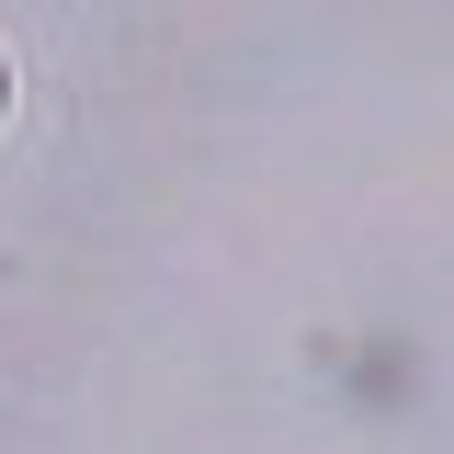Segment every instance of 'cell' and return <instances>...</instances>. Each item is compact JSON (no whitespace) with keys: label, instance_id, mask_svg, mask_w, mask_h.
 I'll use <instances>...</instances> for the list:
<instances>
[{"label":"cell","instance_id":"6da1fadb","mask_svg":"<svg viewBox=\"0 0 454 454\" xmlns=\"http://www.w3.org/2000/svg\"><path fill=\"white\" fill-rule=\"evenodd\" d=\"M0 103H12V80H0Z\"/></svg>","mask_w":454,"mask_h":454}]
</instances>
